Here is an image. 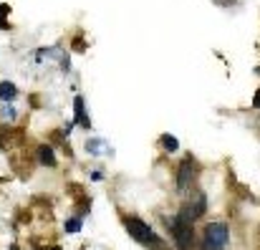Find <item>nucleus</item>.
<instances>
[{"mask_svg": "<svg viewBox=\"0 0 260 250\" xmlns=\"http://www.w3.org/2000/svg\"><path fill=\"white\" fill-rule=\"evenodd\" d=\"M126 230H129V235H132L137 243H142V245H147V248H162L159 235H157L144 220H139V217H126Z\"/></svg>", "mask_w": 260, "mask_h": 250, "instance_id": "nucleus-1", "label": "nucleus"}, {"mask_svg": "<svg viewBox=\"0 0 260 250\" xmlns=\"http://www.w3.org/2000/svg\"><path fill=\"white\" fill-rule=\"evenodd\" d=\"M230 243V230L225 223H210L202 233V250H225Z\"/></svg>", "mask_w": 260, "mask_h": 250, "instance_id": "nucleus-2", "label": "nucleus"}, {"mask_svg": "<svg viewBox=\"0 0 260 250\" xmlns=\"http://www.w3.org/2000/svg\"><path fill=\"white\" fill-rule=\"evenodd\" d=\"M167 228L172 230V238L179 250H189L194 245V228H192V223H187L179 215H174L172 220L167 223Z\"/></svg>", "mask_w": 260, "mask_h": 250, "instance_id": "nucleus-3", "label": "nucleus"}, {"mask_svg": "<svg viewBox=\"0 0 260 250\" xmlns=\"http://www.w3.org/2000/svg\"><path fill=\"white\" fill-rule=\"evenodd\" d=\"M205 210H207V195L205 192H194L187 202H184V207L177 212L182 220H187V223H194V220H200L202 215H205Z\"/></svg>", "mask_w": 260, "mask_h": 250, "instance_id": "nucleus-4", "label": "nucleus"}, {"mask_svg": "<svg viewBox=\"0 0 260 250\" xmlns=\"http://www.w3.org/2000/svg\"><path fill=\"white\" fill-rule=\"evenodd\" d=\"M192 182H194V162L192 160H184L179 165V172H177V190L179 192H187Z\"/></svg>", "mask_w": 260, "mask_h": 250, "instance_id": "nucleus-5", "label": "nucleus"}, {"mask_svg": "<svg viewBox=\"0 0 260 250\" xmlns=\"http://www.w3.org/2000/svg\"><path fill=\"white\" fill-rule=\"evenodd\" d=\"M38 160H41V165H46V167L56 165V154H53V149H51V147H46V144L38 149Z\"/></svg>", "mask_w": 260, "mask_h": 250, "instance_id": "nucleus-6", "label": "nucleus"}, {"mask_svg": "<svg viewBox=\"0 0 260 250\" xmlns=\"http://www.w3.org/2000/svg\"><path fill=\"white\" fill-rule=\"evenodd\" d=\"M13 96H15V86L10 81H0V99L3 101H10Z\"/></svg>", "mask_w": 260, "mask_h": 250, "instance_id": "nucleus-7", "label": "nucleus"}, {"mask_svg": "<svg viewBox=\"0 0 260 250\" xmlns=\"http://www.w3.org/2000/svg\"><path fill=\"white\" fill-rule=\"evenodd\" d=\"M162 144H165V149H170V152H177V147H179V144H177V139L170 137V134H165V137H162Z\"/></svg>", "mask_w": 260, "mask_h": 250, "instance_id": "nucleus-8", "label": "nucleus"}, {"mask_svg": "<svg viewBox=\"0 0 260 250\" xmlns=\"http://www.w3.org/2000/svg\"><path fill=\"white\" fill-rule=\"evenodd\" d=\"M66 230H69V233H79V230H81V220H79V217L69 220V223H66Z\"/></svg>", "mask_w": 260, "mask_h": 250, "instance_id": "nucleus-9", "label": "nucleus"}, {"mask_svg": "<svg viewBox=\"0 0 260 250\" xmlns=\"http://www.w3.org/2000/svg\"><path fill=\"white\" fill-rule=\"evenodd\" d=\"M253 106H255V109H260V88L255 91V96H253Z\"/></svg>", "mask_w": 260, "mask_h": 250, "instance_id": "nucleus-10", "label": "nucleus"}]
</instances>
